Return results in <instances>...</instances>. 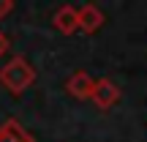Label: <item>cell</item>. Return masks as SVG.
I'll return each instance as SVG.
<instances>
[{
  "label": "cell",
  "mask_w": 147,
  "mask_h": 142,
  "mask_svg": "<svg viewBox=\"0 0 147 142\" xmlns=\"http://www.w3.org/2000/svg\"><path fill=\"white\" fill-rule=\"evenodd\" d=\"M33 82H36V69H33L22 55L11 58L5 66H0V85H3L11 96H22Z\"/></svg>",
  "instance_id": "1"
},
{
  "label": "cell",
  "mask_w": 147,
  "mask_h": 142,
  "mask_svg": "<svg viewBox=\"0 0 147 142\" xmlns=\"http://www.w3.org/2000/svg\"><path fill=\"white\" fill-rule=\"evenodd\" d=\"M93 88H95V79L90 77L87 71H76V74H71L68 82H65L68 96H71V99H76V101H87V99H93Z\"/></svg>",
  "instance_id": "3"
},
{
  "label": "cell",
  "mask_w": 147,
  "mask_h": 142,
  "mask_svg": "<svg viewBox=\"0 0 147 142\" xmlns=\"http://www.w3.org/2000/svg\"><path fill=\"white\" fill-rule=\"evenodd\" d=\"M0 142H33V137L22 128L19 120L8 118V120L0 126Z\"/></svg>",
  "instance_id": "6"
},
{
  "label": "cell",
  "mask_w": 147,
  "mask_h": 142,
  "mask_svg": "<svg viewBox=\"0 0 147 142\" xmlns=\"http://www.w3.org/2000/svg\"><path fill=\"white\" fill-rule=\"evenodd\" d=\"M8 47H11V44H8V36H5V33L0 30V58H3V55L8 52Z\"/></svg>",
  "instance_id": "8"
},
{
  "label": "cell",
  "mask_w": 147,
  "mask_h": 142,
  "mask_svg": "<svg viewBox=\"0 0 147 142\" xmlns=\"http://www.w3.org/2000/svg\"><path fill=\"white\" fill-rule=\"evenodd\" d=\"M120 88H117L115 82H112L109 77H104V79H95V88H93V101H95V107L98 109H112V107L120 101Z\"/></svg>",
  "instance_id": "2"
},
{
  "label": "cell",
  "mask_w": 147,
  "mask_h": 142,
  "mask_svg": "<svg viewBox=\"0 0 147 142\" xmlns=\"http://www.w3.org/2000/svg\"><path fill=\"white\" fill-rule=\"evenodd\" d=\"M79 11V30L87 33V36H93L95 30H101V25H104V11L98 8V5L93 3H84Z\"/></svg>",
  "instance_id": "5"
},
{
  "label": "cell",
  "mask_w": 147,
  "mask_h": 142,
  "mask_svg": "<svg viewBox=\"0 0 147 142\" xmlns=\"http://www.w3.org/2000/svg\"><path fill=\"white\" fill-rule=\"evenodd\" d=\"M52 25H55V30L63 33V36H74V33L79 30V11L74 8V5H68V3L57 5V11H55V16H52Z\"/></svg>",
  "instance_id": "4"
},
{
  "label": "cell",
  "mask_w": 147,
  "mask_h": 142,
  "mask_svg": "<svg viewBox=\"0 0 147 142\" xmlns=\"http://www.w3.org/2000/svg\"><path fill=\"white\" fill-rule=\"evenodd\" d=\"M11 11H14V0H0V19L8 16Z\"/></svg>",
  "instance_id": "7"
}]
</instances>
